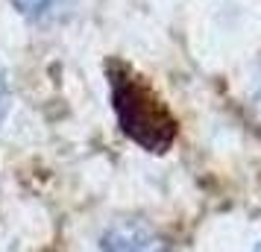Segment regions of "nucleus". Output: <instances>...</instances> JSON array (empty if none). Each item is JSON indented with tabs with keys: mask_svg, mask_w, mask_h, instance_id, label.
Segmentation results:
<instances>
[{
	"mask_svg": "<svg viewBox=\"0 0 261 252\" xmlns=\"http://www.w3.org/2000/svg\"><path fill=\"white\" fill-rule=\"evenodd\" d=\"M255 103H258V108H261V79H258V91H255Z\"/></svg>",
	"mask_w": 261,
	"mask_h": 252,
	"instance_id": "5",
	"label": "nucleus"
},
{
	"mask_svg": "<svg viewBox=\"0 0 261 252\" xmlns=\"http://www.w3.org/2000/svg\"><path fill=\"white\" fill-rule=\"evenodd\" d=\"M6 111H9V82H6V73L0 68V120L6 118Z\"/></svg>",
	"mask_w": 261,
	"mask_h": 252,
	"instance_id": "4",
	"label": "nucleus"
},
{
	"mask_svg": "<svg viewBox=\"0 0 261 252\" xmlns=\"http://www.w3.org/2000/svg\"><path fill=\"white\" fill-rule=\"evenodd\" d=\"M112 88H115V111L123 132L147 150L155 153L167 150L176 135V123L167 115L165 103L144 82L126 73H118L112 79Z\"/></svg>",
	"mask_w": 261,
	"mask_h": 252,
	"instance_id": "1",
	"label": "nucleus"
},
{
	"mask_svg": "<svg viewBox=\"0 0 261 252\" xmlns=\"http://www.w3.org/2000/svg\"><path fill=\"white\" fill-rule=\"evenodd\" d=\"M12 6L24 15L27 21H36V24H47L56 15L65 12L68 0H12Z\"/></svg>",
	"mask_w": 261,
	"mask_h": 252,
	"instance_id": "3",
	"label": "nucleus"
},
{
	"mask_svg": "<svg viewBox=\"0 0 261 252\" xmlns=\"http://www.w3.org/2000/svg\"><path fill=\"white\" fill-rule=\"evenodd\" d=\"M258 252H261V246H258Z\"/></svg>",
	"mask_w": 261,
	"mask_h": 252,
	"instance_id": "6",
	"label": "nucleus"
},
{
	"mask_svg": "<svg viewBox=\"0 0 261 252\" xmlns=\"http://www.w3.org/2000/svg\"><path fill=\"white\" fill-rule=\"evenodd\" d=\"M103 252H165V243L153 226L141 220H120L106 229L100 240Z\"/></svg>",
	"mask_w": 261,
	"mask_h": 252,
	"instance_id": "2",
	"label": "nucleus"
}]
</instances>
